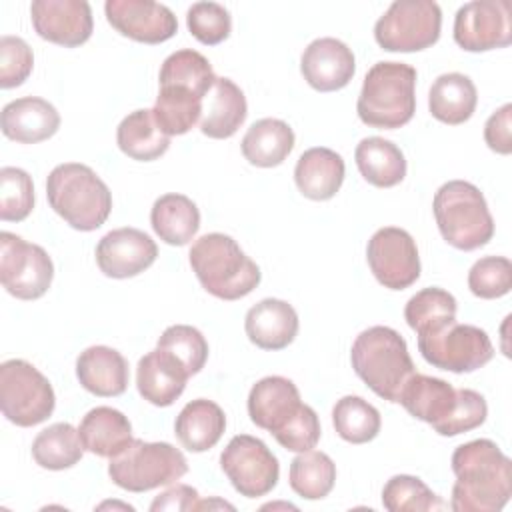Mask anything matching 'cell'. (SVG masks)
<instances>
[{"mask_svg":"<svg viewBox=\"0 0 512 512\" xmlns=\"http://www.w3.org/2000/svg\"><path fill=\"white\" fill-rule=\"evenodd\" d=\"M450 508L454 512H498L512 496V462L488 438L470 440L452 454Z\"/></svg>","mask_w":512,"mask_h":512,"instance_id":"1","label":"cell"},{"mask_svg":"<svg viewBox=\"0 0 512 512\" xmlns=\"http://www.w3.org/2000/svg\"><path fill=\"white\" fill-rule=\"evenodd\" d=\"M190 266L202 288L220 300H240L260 284V268L238 242L222 232L200 236L190 248Z\"/></svg>","mask_w":512,"mask_h":512,"instance_id":"2","label":"cell"},{"mask_svg":"<svg viewBox=\"0 0 512 512\" xmlns=\"http://www.w3.org/2000/svg\"><path fill=\"white\" fill-rule=\"evenodd\" d=\"M356 376L382 400L398 402L408 378L416 372L406 340L390 326L362 330L350 350Z\"/></svg>","mask_w":512,"mask_h":512,"instance_id":"3","label":"cell"},{"mask_svg":"<svg viewBox=\"0 0 512 512\" xmlns=\"http://www.w3.org/2000/svg\"><path fill=\"white\" fill-rule=\"evenodd\" d=\"M50 208L74 230L92 232L100 228L112 210V192L104 180L86 164H58L46 180Z\"/></svg>","mask_w":512,"mask_h":512,"instance_id":"4","label":"cell"},{"mask_svg":"<svg viewBox=\"0 0 512 512\" xmlns=\"http://www.w3.org/2000/svg\"><path fill=\"white\" fill-rule=\"evenodd\" d=\"M356 112L372 128L394 130L408 124L416 112V68L376 62L364 76Z\"/></svg>","mask_w":512,"mask_h":512,"instance_id":"5","label":"cell"},{"mask_svg":"<svg viewBox=\"0 0 512 512\" xmlns=\"http://www.w3.org/2000/svg\"><path fill=\"white\" fill-rule=\"evenodd\" d=\"M442 238L464 252L486 246L494 236V218L484 194L466 180L442 184L432 200Z\"/></svg>","mask_w":512,"mask_h":512,"instance_id":"6","label":"cell"},{"mask_svg":"<svg viewBox=\"0 0 512 512\" xmlns=\"http://www.w3.org/2000/svg\"><path fill=\"white\" fill-rule=\"evenodd\" d=\"M188 472L186 456L168 442L134 438L126 450L110 458V480L128 492H146L170 486Z\"/></svg>","mask_w":512,"mask_h":512,"instance_id":"7","label":"cell"},{"mask_svg":"<svg viewBox=\"0 0 512 512\" xmlns=\"http://www.w3.org/2000/svg\"><path fill=\"white\" fill-rule=\"evenodd\" d=\"M54 406V388L36 366L22 358L0 364V408L12 424L36 426L52 416Z\"/></svg>","mask_w":512,"mask_h":512,"instance_id":"8","label":"cell"},{"mask_svg":"<svg viewBox=\"0 0 512 512\" xmlns=\"http://www.w3.org/2000/svg\"><path fill=\"white\" fill-rule=\"evenodd\" d=\"M442 10L432 0H396L376 20L374 38L388 52H420L438 42Z\"/></svg>","mask_w":512,"mask_h":512,"instance_id":"9","label":"cell"},{"mask_svg":"<svg viewBox=\"0 0 512 512\" xmlns=\"http://www.w3.org/2000/svg\"><path fill=\"white\" fill-rule=\"evenodd\" d=\"M418 350L428 364L454 374L474 372L494 356V346L482 328L458 322L418 336Z\"/></svg>","mask_w":512,"mask_h":512,"instance_id":"10","label":"cell"},{"mask_svg":"<svg viewBox=\"0 0 512 512\" xmlns=\"http://www.w3.org/2000/svg\"><path fill=\"white\" fill-rule=\"evenodd\" d=\"M54 278V264L48 252L24 238L0 234V280L8 294L18 300H38Z\"/></svg>","mask_w":512,"mask_h":512,"instance_id":"11","label":"cell"},{"mask_svg":"<svg viewBox=\"0 0 512 512\" xmlns=\"http://www.w3.org/2000/svg\"><path fill=\"white\" fill-rule=\"evenodd\" d=\"M220 468L240 496L260 498L278 484L280 464L272 450L256 436H234L220 454Z\"/></svg>","mask_w":512,"mask_h":512,"instance_id":"12","label":"cell"},{"mask_svg":"<svg viewBox=\"0 0 512 512\" xmlns=\"http://www.w3.org/2000/svg\"><path fill=\"white\" fill-rule=\"evenodd\" d=\"M366 260L374 278L390 290H404L420 278V256L414 238L396 226H384L372 234Z\"/></svg>","mask_w":512,"mask_h":512,"instance_id":"13","label":"cell"},{"mask_svg":"<svg viewBox=\"0 0 512 512\" xmlns=\"http://www.w3.org/2000/svg\"><path fill=\"white\" fill-rule=\"evenodd\" d=\"M454 42L468 52L506 48L512 42V16L506 0H472L454 16Z\"/></svg>","mask_w":512,"mask_h":512,"instance_id":"14","label":"cell"},{"mask_svg":"<svg viewBox=\"0 0 512 512\" xmlns=\"http://www.w3.org/2000/svg\"><path fill=\"white\" fill-rule=\"evenodd\" d=\"M30 18L36 34L52 44L76 48L92 36V8L86 0H34Z\"/></svg>","mask_w":512,"mask_h":512,"instance_id":"15","label":"cell"},{"mask_svg":"<svg viewBox=\"0 0 512 512\" xmlns=\"http://www.w3.org/2000/svg\"><path fill=\"white\" fill-rule=\"evenodd\" d=\"M106 20L126 38L144 44H160L178 32L174 12L152 0H106Z\"/></svg>","mask_w":512,"mask_h":512,"instance_id":"16","label":"cell"},{"mask_svg":"<svg viewBox=\"0 0 512 512\" xmlns=\"http://www.w3.org/2000/svg\"><path fill=\"white\" fill-rule=\"evenodd\" d=\"M158 256L156 242L138 228H116L96 246V264L108 278H132L148 270Z\"/></svg>","mask_w":512,"mask_h":512,"instance_id":"17","label":"cell"},{"mask_svg":"<svg viewBox=\"0 0 512 512\" xmlns=\"http://www.w3.org/2000/svg\"><path fill=\"white\" fill-rule=\"evenodd\" d=\"M300 72L318 92L340 90L356 72L354 52L338 38H316L302 52Z\"/></svg>","mask_w":512,"mask_h":512,"instance_id":"18","label":"cell"},{"mask_svg":"<svg viewBox=\"0 0 512 512\" xmlns=\"http://www.w3.org/2000/svg\"><path fill=\"white\" fill-rule=\"evenodd\" d=\"M304 406L296 384L284 376L258 380L248 394V416L272 436L278 434Z\"/></svg>","mask_w":512,"mask_h":512,"instance_id":"19","label":"cell"},{"mask_svg":"<svg viewBox=\"0 0 512 512\" xmlns=\"http://www.w3.org/2000/svg\"><path fill=\"white\" fill-rule=\"evenodd\" d=\"M188 378L190 376L184 364L168 350L156 348L138 360V368H136L138 392L146 402L154 406L164 408L174 404L182 396Z\"/></svg>","mask_w":512,"mask_h":512,"instance_id":"20","label":"cell"},{"mask_svg":"<svg viewBox=\"0 0 512 512\" xmlns=\"http://www.w3.org/2000/svg\"><path fill=\"white\" fill-rule=\"evenodd\" d=\"M2 134L20 144L52 138L60 128L58 110L44 98L24 96L8 102L0 114Z\"/></svg>","mask_w":512,"mask_h":512,"instance_id":"21","label":"cell"},{"mask_svg":"<svg viewBox=\"0 0 512 512\" xmlns=\"http://www.w3.org/2000/svg\"><path fill=\"white\" fill-rule=\"evenodd\" d=\"M244 330L258 348L282 350L298 334V314L286 300L264 298L246 312Z\"/></svg>","mask_w":512,"mask_h":512,"instance_id":"22","label":"cell"},{"mask_svg":"<svg viewBox=\"0 0 512 512\" xmlns=\"http://www.w3.org/2000/svg\"><path fill=\"white\" fill-rule=\"evenodd\" d=\"M76 378L90 394L112 398L126 392L130 370L118 350L110 346H90L76 358Z\"/></svg>","mask_w":512,"mask_h":512,"instance_id":"23","label":"cell"},{"mask_svg":"<svg viewBox=\"0 0 512 512\" xmlns=\"http://www.w3.org/2000/svg\"><path fill=\"white\" fill-rule=\"evenodd\" d=\"M248 114L246 96L230 78H216L202 104L200 130L214 140L230 138L244 124Z\"/></svg>","mask_w":512,"mask_h":512,"instance_id":"24","label":"cell"},{"mask_svg":"<svg viewBox=\"0 0 512 512\" xmlns=\"http://www.w3.org/2000/svg\"><path fill=\"white\" fill-rule=\"evenodd\" d=\"M344 160L338 152L316 146L300 154L294 168V182L302 196L310 200H330L344 182Z\"/></svg>","mask_w":512,"mask_h":512,"instance_id":"25","label":"cell"},{"mask_svg":"<svg viewBox=\"0 0 512 512\" xmlns=\"http://www.w3.org/2000/svg\"><path fill=\"white\" fill-rule=\"evenodd\" d=\"M398 404H402L410 416L436 428L452 414L456 406V388L442 378L414 372L404 384Z\"/></svg>","mask_w":512,"mask_h":512,"instance_id":"26","label":"cell"},{"mask_svg":"<svg viewBox=\"0 0 512 512\" xmlns=\"http://www.w3.org/2000/svg\"><path fill=\"white\" fill-rule=\"evenodd\" d=\"M78 432L84 450L100 458L118 456L134 440L128 416L110 406H96L86 412L78 426Z\"/></svg>","mask_w":512,"mask_h":512,"instance_id":"27","label":"cell"},{"mask_svg":"<svg viewBox=\"0 0 512 512\" xmlns=\"http://www.w3.org/2000/svg\"><path fill=\"white\" fill-rule=\"evenodd\" d=\"M226 430L224 410L206 398L188 402L174 422L178 442L190 452H206L218 444Z\"/></svg>","mask_w":512,"mask_h":512,"instance_id":"28","label":"cell"},{"mask_svg":"<svg viewBox=\"0 0 512 512\" xmlns=\"http://www.w3.org/2000/svg\"><path fill=\"white\" fill-rule=\"evenodd\" d=\"M478 104V92L474 82L460 72L440 74L428 92L430 114L450 126L470 120Z\"/></svg>","mask_w":512,"mask_h":512,"instance_id":"29","label":"cell"},{"mask_svg":"<svg viewBox=\"0 0 512 512\" xmlns=\"http://www.w3.org/2000/svg\"><path fill=\"white\" fill-rule=\"evenodd\" d=\"M294 148V130L278 118L256 120L240 142L242 156L258 168L280 166Z\"/></svg>","mask_w":512,"mask_h":512,"instance_id":"30","label":"cell"},{"mask_svg":"<svg viewBox=\"0 0 512 512\" xmlns=\"http://www.w3.org/2000/svg\"><path fill=\"white\" fill-rule=\"evenodd\" d=\"M150 224L156 236L170 246L188 244L200 228V210L184 194H164L150 210Z\"/></svg>","mask_w":512,"mask_h":512,"instance_id":"31","label":"cell"},{"mask_svg":"<svg viewBox=\"0 0 512 512\" xmlns=\"http://www.w3.org/2000/svg\"><path fill=\"white\" fill-rule=\"evenodd\" d=\"M354 160L362 178L376 188H392L406 176L402 150L380 136L362 138L354 150Z\"/></svg>","mask_w":512,"mask_h":512,"instance_id":"32","label":"cell"},{"mask_svg":"<svg viewBox=\"0 0 512 512\" xmlns=\"http://www.w3.org/2000/svg\"><path fill=\"white\" fill-rule=\"evenodd\" d=\"M116 142L128 158L138 162H152L166 154L170 136L160 130L152 110L140 108L122 118L116 130Z\"/></svg>","mask_w":512,"mask_h":512,"instance_id":"33","label":"cell"},{"mask_svg":"<svg viewBox=\"0 0 512 512\" xmlns=\"http://www.w3.org/2000/svg\"><path fill=\"white\" fill-rule=\"evenodd\" d=\"M82 454L84 444L80 432L70 422H56L44 428L32 442V458L46 470L72 468L82 460Z\"/></svg>","mask_w":512,"mask_h":512,"instance_id":"34","label":"cell"},{"mask_svg":"<svg viewBox=\"0 0 512 512\" xmlns=\"http://www.w3.org/2000/svg\"><path fill=\"white\" fill-rule=\"evenodd\" d=\"M456 298L438 286H428L416 292L404 306L408 326L418 334H432L456 322Z\"/></svg>","mask_w":512,"mask_h":512,"instance_id":"35","label":"cell"},{"mask_svg":"<svg viewBox=\"0 0 512 512\" xmlns=\"http://www.w3.org/2000/svg\"><path fill=\"white\" fill-rule=\"evenodd\" d=\"M160 86H178L206 98L216 82V74L208 58L192 48L172 52L160 68Z\"/></svg>","mask_w":512,"mask_h":512,"instance_id":"36","label":"cell"},{"mask_svg":"<svg viewBox=\"0 0 512 512\" xmlns=\"http://www.w3.org/2000/svg\"><path fill=\"white\" fill-rule=\"evenodd\" d=\"M204 98L178 86H160L152 114L166 136H180L194 128L202 116Z\"/></svg>","mask_w":512,"mask_h":512,"instance_id":"37","label":"cell"},{"mask_svg":"<svg viewBox=\"0 0 512 512\" xmlns=\"http://www.w3.org/2000/svg\"><path fill=\"white\" fill-rule=\"evenodd\" d=\"M290 488L306 500H322L328 496L336 482V464L332 458L318 450L300 452L290 462L288 472Z\"/></svg>","mask_w":512,"mask_h":512,"instance_id":"38","label":"cell"},{"mask_svg":"<svg viewBox=\"0 0 512 512\" xmlns=\"http://www.w3.org/2000/svg\"><path fill=\"white\" fill-rule=\"evenodd\" d=\"M336 434L350 444H366L380 432V412L362 396H342L332 408Z\"/></svg>","mask_w":512,"mask_h":512,"instance_id":"39","label":"cell"},{"mask_svg":"<svg viewBox=\"0 0 512 512\" xmlns=\"http://www.w3.org/2000/svg\"><path fill=\"white\" fill-rule=\"evenodd\" d=\"M382 504L390 512H428L444 506L418 476L410 474H396L384 484Z\"/></svg>","mask_w":512,"mask_h":512,"instance_id":"40","label":"cell"},{"mask_svg":"<svg viewBox=\"0 0 512 512\" xmlns=\"http://www.w3.org/2000/svg\"><path fill=\"white\" fill-rule=\"evenodd\" d=\"M34 208V184L26 170L4 166L0 170V220L22 222Z\"/></svg>","mask_w":512,"mask_h":512,"instance_id":"41","label":"cell"},{"mask_svg":"<svg viewBox=\"0 0 512 512\" xmlns=\"http://www.w3.org/2000/svg\"><path fill=\"white\" fill-rule=\"evenodd\" d=\"M158 348L174 354L186 368L188 376L198 374L208 360V342L202 332L188 324L168 326L158 338Z\"/></svg>","mask_w":512,"mask_h":512,"instance_id":"42","label":"cell"},{"mask_svg":"<svg viewBox=\"0 0 512 512\" xmlns=\"http://www.w3.org/2000/svg\"><path fill=\"white\" fill-rule=\"evenodd\" d=\"M468 288L484 300L502 298L512 288V262L506 256H484L468 272Z\"/></svg>","mask_w":512,"mask_h":512,"instance_id":"43","label":"cell"},{"mask_svg":"<svg viewBox=\"0 0 512 512\" xmlns=\"http://www.w3.org/2000/svg\"><path fill=\"white\" fill-rule=\"evenodd\" d=\"M186 24L190 34L206 46L224 42L232 32V16L218 2L192 4L186 12Z\"/></svg>","mask_w":512,"mask_h":512,"instance_id":"44","label":"cell"},{"mask_svg":"<svg viewBox=\"0 0 512 512\" xmlns=\"http://www.w3.org/2000/svg\"><path fill=\"white\" fill-rule=\"evenodd\" d=\"M488 416V404L484 396L470 388H458L456 390V406L452 414L438 424L434 430L440 436H458L462 432H470L484 424Z\"/></svg>","mask_w":512,"mask_h":512,"instance_id":"45","label":"cell"},{"mask_svg":"<svg viewBox=\"0 0 512 512\" xmlns=\"http://www.w3.org/2000/svg\"><path fill=\"white\" fill-rule=\"evenodd\" d=\"M34 66L32 48L20 36L0 38V88H16L28 80Z\"/></svg>","mask_w":512,"mask_h":512,"instance_id":"46","label":"cell"},{"mask_svg":"<svg viewBox=\"0 0 512 512\" xmlns=\"http://www.w3.org/2000/svg\"><path fill=\"white\" fill-rule=\"evenodd\" d=\"M320 420L312 406L304 404L300 412L278 432L274 434L276 442L290 452L312 450L320 440Z\"/></svg>","mask_w":512,"mask_h":512,"instance_id":"47","label":"cell"},{"mask_svg":"<svg viewBox=\"0 0 512 512\" xmlns=\"http://www.w3.org/2000/svg\"><path fill=\"white\" fill-rule=\"evenodd\" d=\"M512 104L498 108L484 124V140L496 154L512 152Z\"/></svg>","mask_w":512,"mask_h":512,"instance_id":"48","label":"cell"},{"mask_svg":"<svg viewBox=\"0 0 512 512\" xmlns=\"http://www.w3.org/2000/svg\"><path fill=\"white\" fill-rule=\"evenodd\" d=\"M200 502L198 490L188 486V484H174L170 488H166L164 492H160L152 504L150 510L152 512H162V510H176V512H190L196 510Z\"/></svg>","mask_w":512,"mask_h":512,"instance_id":"49","label":"cell"}]
</instances>
